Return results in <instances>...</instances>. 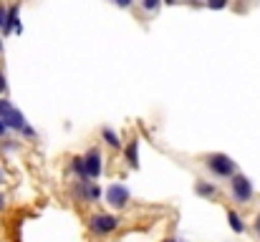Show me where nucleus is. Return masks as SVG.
Returning <instances> with one entry per match:
<instances>
[{"mask_svg":"<svg viewBox=\"0 0 260 242\" xmlns=\"http://www.w3.org/2000/svg\"><path fill=\"white\" fill-rule=\"evenodd\" d=\"M228 3H230V0H205V5H207L210 10H222V8H228Z\"/></svg>","mask_w":260,"mask_h":242,"instance_id":"obj_14","label":"nucleus"},{"mask_svg":"<svg viewBox=\"0 0 260 242\" xmlns=\"http://www.w3.org/2000/svg\"><path fill=\"white\" fill-rule=\"evenodd\" d=\"M207 169L215 177H220V179H233L238 174V164L230 159L228 154H210L207 157Z\"/></svg>","mask_w":260,"mask_h":242,"instance_id":"obj_2","label":"nucleus"},{"mask_svg":"<svg viewBox=\"0 0 260 242\" xmlns=\"http://www.w3.org/2000/svg\"><path fill=\"white\" fill-rule=\"evenodd\" d=\"M84 164H86L88 179H99V177H101L104 164H101V152H99L96 147H93V149H88L86 154H84Z\"/></svg>","mask_w":260,"mask_h":242,"instance_id":"obj_7","label":"nucleus"},{"mask_svg":"<svg viewBox=\"0 0 260 242\" xmlns=\"http://www.w3.org/2000/svg\"><path fill=\"white\" fill-rule=\"evenodd\" d=\"M3 207H5V197H3V192H0V212H3Z\"/></svg>","mask_w":260,"mask_h":242,"instance_id":"obj_20","label":"nucleus"},{"mask_svg":"<svg viewBox=\"0 0 260 242\" xmlns=\"http://www.w3.org/2000/svg\"><path fill=\"white\" fill-rule=\"evenodd\" d=\"M121 225V220L116 215H109V212H99L88 220V230L96 235V237H109L111 232H116Z\"/></svg>","mask_w":260,"mask_h":242,"instance_id":"obj_1","label":"nucleus"},{"mask_svg":"<svg viewBox=\"0 0 260 242\" xmlns=\"http://www.w3.org/2000/svg\"><path fill=\"white\" fill-rule=\"evenodd\" d=\"M101 136H104V142L111 147V149H121V139L116 136V131H111L109 126L106 129H101Z\"/></svg>","mask_w":260,"mask_h":242,"instance_id":"obj_13","label":"nucleus"},{"mask_svg":"<svg viewBox=\"0 0 260 242\" xmlns=\"http://www.w3.org/2000/svg\"><path fill=\"white\" fill-rule=\"evenodd\" d=\"M0 179H3V171H0Z\"/></svg>","mask_w":260,"mask_h":242,"instance_id":"obj_24","label":"nucleus"},{"mask_svg":"<svg viewBox=\"0 0 260 242\" xmlns=\"http://www.w3.org/2000/svg\"><path fill=\"white\" fill-rule=\"evenodd\" d=\"M124 157H126V161H129V166H132V169H137V166H139V142H137V139H132V142L126 144Z\"/></svg>","mask_w":260,"mask_h":242,"instance_id":"obj_9","label":"nucleus"},{"mask_svg":"<svg viewBox=\"0 0 260 242\" xmlns=\"http://www.w3.org/2000/svg\"><path fill=\"white\" fill-rule=\"evenodd\" d=\"M230 192L235 197L238 204H248L253 197H255V189H253V182L245 177V174H235L230 179Z\"/></svg>","mask_w":260,"mask_h":242,"instance_id":"obj_4","label":"nucleus"},{"mask_svg":"<svg viewBox=\"0 0 260 242\" xmlns=\"http://www.w3.org/2000/svg\"><path fill=\"white\" fill-rule=\"evenodd\" d=\"M165 242H179V240H165Z\"/></svg>","mask_w":260,"mask_h":242,"instance_id":"obj_23","label":"nucleus"},{"mask_svg":"<svg viewBox=\"0 0 260 242\" xmlns=\"http://www.w3.org/2000/svg\"><path fill=\"white\" fill-rule=\"evenodd\" d=\"M74 197L79 202H96L101 197V187H96L91 179L88 182H76L74 184Z\"/></svg>","mask_w":260,"mask_h":242,"instance_id":"obj_6","label":"nucleus"},{"mask_svg":"<svg viewBox=\"0 0 260 242\" xmlns=\"http://www.w3.org/2000/svg\"><path fill=\"white\" fill-rule=\"evenodd\" d=\"M228 222H230V230H233L235 235H243V232H245V222H243V217H240L235 210H228Z\"/></svg>","mask_w":260,"mask_h":242,"instance_id":"obj_11","label":"nucleus"},{"mask_svg":"<svg viewBox=\"0 0 260 242\" xmlns=\"http://www.w3.org/2000/svg\"><path fill=\"white\" fill-rule=\"evenodd\" d=\"M114 3H116L119 8H132V3H134V0H114Z\"/></svg>","mask_w":260,"mask_h":242,"instance_id":"obj_17","label":"nucleus"},{"mask_svg":"<svg viewBox=\"0 0 260 242\" xmlns=\"http://www.w3.org/2000/svg\"><path fill=\"white\" fill-rule=\"evenodd\" d=\"M159 3H162V0H142V8H144V10H157Z\"/></svg>","mask_w":260,"mask_h":242,"instance_id":"obj_15","label":"nucleus"},{"mask_svg":"<svg viewBox=\"0 0 260 242\" xmlns=\"http://www.w3.org/2000/svg\"><path fill=\"white\" fill-rule=\"evenodd\" d=\"M71 169H74V174L79 177V182H88V174H86V164H84V157H74V159H71Z\"/></svg>","mask_w":260,"mask_h":242,"instance_id":"obj_12","label":"nucleus"},{"mask_svg":"<svg viewBox=\"0 0 260 242\" xmlns=\"http://www.w3.org/2000/svg\"><path fill=\"white\" fill-rule=\"evenodd\" d=\"M0 51H3V43H0Z\"/></svg>","mask_w":260,"mask_h":242,"instance_id":"obj_25","label":"nucleus"},{"mask_svg":"<svg viewBox=\"0 0 260 242\" xmlns=\"http://www.w3.org/2000/svg\"><path fill=\"white\" fill-rule=\"evenodd\" d=\"M165 3H170V5H172V3H177V0H165Z\"/></svg>","mask_w":260,"mask_h":242,"instance_id":"obj_22","label":"nucleus"},{"mask_svg":"<svg viewBox=\"0 0 260 242\" xmlns=\"http://www.w3.org/2000/svg\"><path fill=\"white\" fill-rule=\"evenodd\" d=\"M0 121H3L8 129H15V131H25V126H28L25 116H23L8 98H0Z\"/></svg>","mask_w":260,"mask_h":242,"instance_id":"obj_3","label":"nucleus"},{"mask_svg":"<svg viewBox=\"0 0 260 242\" xmlns=\"http://www.w3.org/2000/svg\"><path fill=\"white\" fill-rule=\"evenodd\" d=\"M5 131H8V126H5V124H3V121H0V136H3V134H5Z\"/></svg>","mask_w":260,"mask_h":242,"instance_id":"obj_19","label":"nucleus"},{"mask_svg":"<svg viewBox=\"0 0 260 242\" xmlns=\"http://www.w3.org/2000/svg\"><path fill=\"white\" fill-rule=\"evenodd\" d=\"M3 91H5V76H3V71H0V96H3Z\"/></svg>","mask_w":260,"mask_h":242,"instance_id":"obj_18","label":"nucleus"},{"mask_svg":"<svg viewBox=\"0 0 260 242\" xmlns=\"http://www.w3.org/2000/svg\"><path fill=\"white\" fill-rule=\"evenodd\" d=\"M8 33H23V25L18 20V5H10L8 8V23L3 28V36H8Z\"/></svg>","mask_w":260,"mask_h":242,"instance_id":"obj_8","label":"nucleus"},{"mask_svg":"<svg viewBox=\"0 0 260 242\" xmlns=\"http://www.w3.org/2000/svg\"><path fill=\"white\" fill-rule=\"evenodd\" d=\"M194 194L197 197H205V199H212L217 194V187L210 184V182H194Z\"/></svg>","mask_w":260,"mask_h":242,"instance_id":"obj_10","label":"nucleus"},{"mask_svg":"<svg viewBox=\"0 0 260 242\" xmlns=\"http://www.w3.org/2000/svg\"><path fill=\"white\" fill-rule=\"evenodd\" d=\"M5 23H8V8H5V5H0V30L5 28Z\"/></svg>","mask_w":260,"mask_h":242,"instance_id":"obj_16","label":"nucleus"},{"mask_svg":"<svg viewBox=\"0 0 260 242\" xmlns=\"http://www.w3.org/2000/svg\"><path fill=\"white\" fill-rule=\"evenodd\" d=\"M106 204L114 210H124L129 204V189L124 184H109L106 187Z\"/></svg>","mask_w":260,"mask_h":242,"instance_id":"obj_5","label":"nucleus"},{"mask_svg":"<svg viewBox=\"0 0 260 242\" xmlns=\"http://www.w3.org/2000/svg\"><path fill=\"white\" fill-rule=\"evenodd\" d=\"M255 230H258V235H260V215L255 217Z\"/></svg>","mask_w":260,"mask_h":242,"instance_id":"obj_21","label":"nucleus"}]
</instances>
